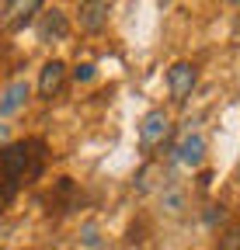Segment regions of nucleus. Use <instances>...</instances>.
<instances>
[{"label":"nucleus","instance_id":"obj_5","mask_svg":"<svg viewBox=\"0 0 240 250\" xmlns=\"http://www.w3.org/2000/svg\"><path fill=\"white\" fill-rule=\"evenodd\" d=\"M66 77H70L66 62H63V59H49L45 66L39 70V98H42V101H52L56 94L63 90Z\"/></svg>","mask_w":240,"mask_h":250},{"label":"nucleus","instance_id":"obj_10","mask_svg":"<svg viewBox=\"0 0 240 250\" xmlns=\"http://www.w3.org/2000/svg\"><path fill=\"white\" fill-rule=\"evenodd\" d=\"M18 18L11 21V28L18 31V28H24V24H32V18H35V11H42V4H39V0H28V4H18Z\"/></svg>","mask_w":240,"mask_h":250},{"label":"nucleus","instance_id":"obj_2","mask_svg":"<svg viewBox=\"0 0 240 250\" xmlns=\"http://www.w3.org/2000/svg\"><path fill=\"white\" fill-rule=\"evenodd\" d=\"M171 115L164 111V108H153V111H146L143 115V122H139V146L143 149H157V146H164V139L171 136Z\"/></svg>","mask_w":240,"mask_h":250},{"label":"nucleus","instance_id":"obj_3","mask_svg":"<svg viewBox=\"0 0 240 250\" xmlns=\"http://www.w3.org/2000/svg\"><path fill=\"white\" fill-rule=\"evenodd\" d=\"M195 83H198V66H195V62H188V59H177L174 66L167 70V90H171V98H174L177 104H185V101L192 98Z\"/></svg>","mask_w":240,"mask_h":250},{"label":"nucleus","instance_id":"obj_4","mask_svg":"<svg viewBox=\"0 0 240 250\" xmlns=\"http://www.w3.org/2000/svg\"><path fill=\"white\" fill-rule=\"evenodd\" d=\"M108 18H111V4H105V0H87V4L77 7V24H80V31H87V35L105 31Z\"/></svg>","mask_w":240,"mask_h":250},{"label":"nucleus","instance_id":"obj_13","mask_svg":"<svg viewBox=\"0 0 240 250\" xmlns=\"http://www.w3.org/2000/svg\"><path fill=\"white\" fill-rule=\"evenodd\" d=\"M70 73H73L77 83H91L98 77V66H94V62H77V70H70Z\"/></svg>","mask_w":240,"mask_h":250},{"label":"nucleus","instance_id":"obj_8","mask_svg":"<svg viewBox=\"0 0 240 250\" xmlns=\"http://www.w3.org/2000/svg\"><path fill=\"white\" fill-rule=\"evenodd\" d=\"M66 31H70V21H66V14L59 7L42 14V24H39V39L42 42H59V39H66Z\"/></svg>","mask_w":240,"mask_h":250},{"label":"nucleus","instance_id":"obj_14","mask_svg":"<svg viewBox=\"0 0 240 250\" xmlns=\"http://www.w3.org/2000/svg\"><path fill=\"white\" fill-rule=\"evenodd\" d=\"M202 219H205V226H209V229H213V226H219V223H223V219H226V208H223V205H209Z\"/></svg>","mask_w":240,"mask_h":250},{"label":"nucleus","instance_id":"obj_7","mask_svg":"<svg viewBox=\"0 0 240 250\" xmlns=\"http://www.w3.org/2000/svg\"><path fill=\"white\" fill-rule=\"evenodd\" d=\"M28 98H32L28 80H11L4 90H0V122L11 118V115H18V111L28 104Z\"/></svg>","mask_w":240,"mask_h":250},{"label":"nucleus","instance_id":"obj_16","mask_svg":"<svg viewBox=\"0 0 240 250\" xmlns=\"http://www.w3.org/2000/svg\"><path fill=\"white\" fill-rule=\"evenodd\" d=\"M14 4H7V0H0V18H7V11H11Z\"/></svg>","mask_w":240,"mask_h":250},{"label":"nucleus","instance_id":"obj_9","mask_svg":"<svg viewBox=\"0 0 240 250\" xmlns=\"http://www.w3.org/2000/svg\"><path fill=\"white\" fill-rule=\"evenodd\" d=\"M105 240H101V226L98 223H84L80 226V247H87V250H98Z\"/></svg>","mask_w":240,"mask_h":250},{"label":"nucleus","instance_id":"obj_6","mask_svg":"<svg viewBox=\"0 0 240 250\" xmlns=\"http://www.w3.org/2000/svg\"><path fill=\"white\" fill-rule=\"evenodd\" d=\"M205 139L198 136V132H185L181 139H177V146H174V160L177 164H185V167H192V170H198L202 164H205Z\"/></svg>","mask_w":240,"mask_h":250},{"label":"nucleus","instance_id":"obj_15","mask_svg":"<svg viewBox=\"0 0 240 250\" xmlns=\"http://www.w3.org/2000/svg\"><path fill=\"white\" fill-rule=\"evenodd\" d=\"M4 146H11V125L0 122V149H4Z\"/></svg>","mask_w":240,"mask_h":250},{"label":"nucleus","instance_id":"obj_1","mask_svg":"<svg viewBox=\"0 0 240 250\" xmlns=\"http://www.w3.org/2000/svg\"><path fill=\"white\" fill-rule=\"evenodd\" d=\"M45 167V143L42 139H24L0 149V188L18 191V184L39 181Z\"/></svg>","mask_w":240,"mask_h":250},{"label":"nucleus","instance_id":"obj_11","mask_svg":"<svg viewBox=\"0 0 240 250\" xmlns=\"http://www.w3.org/2000/svg\"><path fill=\"white\" fill-rule=\"evenodd\" d=\"M219 250H240V219L223 229V236H219Z\"/></svg>","mask_w":240,"mask_h":250},{"label":"nucleus","instance_id":"obj_12","mask_svg":"<svg viewBox=\"0 0 240 250\" xmlns=\"http://www.w3.org/2000/svg\"><path fill=\"white\" fill-rule=\"evenodd\" d=\"M160 202H164V208H167L171 215H181V212H185V195H181V191H174V188H167Z\"/></svg>","mask_w":240,"mask_h":250}]
</instances>
